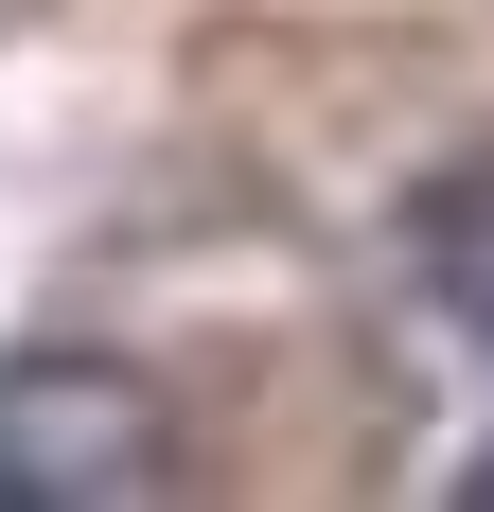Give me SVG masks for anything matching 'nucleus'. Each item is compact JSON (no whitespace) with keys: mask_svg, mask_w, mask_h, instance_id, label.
Returning a JSON list of instances; mask_svg holds the SVG:
<instances>
[{"mask_svg":"<svg viewBox=\"0 0 494 512\" xmlns=\"http://www.w3.org/2000/svg\"><path fill=\"white\" fill-rule=\"evenodd\" d=\"M459 495H494V442H477V460H459Z\"/></svg>","mask_w":494,"mask_h":512,"instance_id":"3","label":"nucleus"},{"mask_svg":"<svg viewBox=\"0 0 494 512\" xmlns=\"http://www.w3.org/2000/svg\"><path fill=\"white\" fill-rule=\"evenodd\" d=\"M177 495V407L124 354H0V512H142Z\"/></svg>","mask_w":494,"mask_h":512,"instance_id":"1","label":"nucleus"},{"mask_svg":"<svg viewBox=\"0 0 494 512\" xmlns=\"http://www.w3.org/2000/svg\"><path fill=\"white\" fill-rule=\"evenodd\" d=\"M424 283H442V301L494 336V159H459L442 195H424Z\"/></svg>","mask_w":494,"mask_h":512,"instance_id":"2","label":"nucleus"}]
</instances>
